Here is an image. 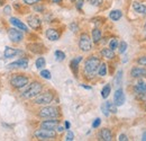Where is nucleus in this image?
Returning <instances> with one entry per match:
<instances>
[{
	"label": "nucleus",
	"mask_w": 146,
	"mask_h": 141,
	"mask_svg": "<svg viewBox=\"0 0 146 141\" xmlns=\"http://www.w3.org/2000/svg\"><path fill=\"white\" fill-rule=\"evenodd\" d=\"M27 23H28L29 27L33 30H39L42 26V20L37 16H29L27 18Z\"/></svg>",
	"instance_id": "nucleus-11"
},
{
	"label": "nucleus",
	"mask_w": 146,
	"mask_h": 141,
	"mask_svg": "<svg viewBox=\"0 0 146 141\" xmlns=\"http://www.w3.org/2000/svg\"><path fill=\"white\" fill-rule=\"evenodd\" d=\"M3 3H5V0H0V6H3Z\"/></svg>",
	"instance_id": "nucleus-49"
},
{
	"label": "nucleus",
	"mask_w": 146,
	"mask_h": 141,
	"mask_svg": "<svg viewBox=\"0 0 146 141\" xmlns=\"http://www.w3.org/2000/svg\"><path fill=\"white\" fill-rule=\"evenodd\" d=\"M144 28H145V31H146V23H145V26H144Z\"/></svg>",
	"instance_id": "nucleus-50"
},
{
	"label": "nucleus",
	"mask_w": 146,
	"mask_h": 141,
	"mask_svg": "<svg viewBox=\"0 0 146 141\" xmlns=\"http://www.w3.org/2000/svg\"><path fill=\"white\" fill-rule=\"evenodd\" d=\"M142 140H144V141H146V131L143 133V136H142Z\"/></svg>",
	"instance_id": "nucleus-45"
},
{
	"label": "nucleus",
	"mask_w": 146,
	"mask_h": 141,
	"mask_svg": "<svg viewBox=\"0 0 146 141\" xmlns=\"http://www.w3.org/2000/svg\"><path fill=\"white\" fill-rule=\"evenodd\" d=\"M28 67V60L27 59H19L17 61L8 64V68H24L26 69Z\"/></svg>",
	"instance_id": "nucleus-16"
},
{
	"label": "nucleus",
	"mask_w": 146,
	"mask_h": 141,
	"mask_svg": "<svg viewBox=\"0 0 146 141\" xmlns=\"http://www.w3.org/2000/svg\"><path fill=\"white\" fill-rule=\"evenodd\" d=\"M58 124H60V121L57 119H46V121H43L40 123V128L47 129V130H55Z\"/></svg>",
	"instance_id": "nucleus-9"
},
{
	"label": "nucleus",
	"mask_w": 146,
	"mask_h": 141,
	"mask_svg": "<svg viewBox=\"0 0 146 141\" xmlns=\"http://www.w3.org/2000/svg\"><path fill=\"white\" fill-rule=\"evenodd\" d=\"M137 63L139 66H143V67H146V56H139L137 59Z\"/></svg>",
	"instance_id": "nucleus-35"
},
{
	"label": "nucleus",
	"mask_w": 146,
	"mask_h": 141,
	"mask_svg": "<svg viewBox=\"0 0 146 141\" xmlns=\"http://www.w3.org/2000/svg\"><path fill=\"white\" fill-rule=\"evenodd\" d=\"M45 35L46 37L50 40V41H57L58 38H60V32L57 31V30H55V28H48V30H46V32H45Z\"/></svg>",
	"instance_id": "nucleus-14"
},
{
	"label": "nucleus",
	"mask_w": 146,
	"mask_h": 141,
	"mask_svg": "<svg viewBox=\"0 0 146 141\" xmlns=\"http://www.w3.org/2000/svg\"><path fill=\"white\" fill-rule=\"evenodd\" d=\"M8 37H9V40H10L11 42H14V43H19V42L23 41L24 34H23L20 31H18L17 28H10V30L8 31Z\"/></svg>",
	"instance_id": "nucleus-8"
},
{
	"label": "nucleus",
	"mask_w": 146,
	"mask_h": 141,
	"mask_svg": "<svg viewBox=\"0 0 146 141\" xmlns=\"http://www.w3.org/2000/svg\"><path fill=\"white\" fill-rule=\"evenodd\" d=\"M71 1H74V0H71Z\"/></svg>",
	"instance_id": "nucleus-52"
},
{
	"label": "nucleus",
	"mask_w": 146,
	"mask_h": 141,
	"mask_svg": "<svg viewBox=\"0 0 146 141\" xmlns=\"http://www.w3.org/2000/svg\"><path fill=\"white\" fill-rule=\"evenodd\" d=\"M43 89V85L38 81H33L27 88L26 90L23 93V97L26 98V99H32V98H35L37 95L40 94Z\"/></svg>",
	"instance_id": "nucleus-2"
},
{
	"label": "nucleus",
	"mask_w": 146,
	"mask_h": 141,
	"mask_svg": "<svg viewBox=\"0 0 146 141\" xmlns=\"http://www.w3.org/2000/svg\"><path fill=\"white\" fill-rule=\"evenodd\" d=\"M35 9H36V10H43V9H44V8H43V7H36V8H35Z\"/></svg>",
	"instance_id": "nucleus-47"
},
{
	"label": "nucleus",
	"mask_w": 146,
	"mask_h": 141,
	"mask_svg": "<svg viewBox=\"0 0 146 141\" xmlns=\"http://www.w3.org/2000/svg\"><path fill=\"white\" fill-rule=\"evenodd\" d=\"M9 21H10V24L13 25V26H15V27H17L19 30H21V31H24V32H28V27L20 20L18 18L16 17H10L9 19Z\"/></svg>",
	"instance_id": "nucleus-13"
},
{
	"label": "nucleus",
	"mask_w": 146,
	"mask_h": 141,
	"mask_svg": "<svg viewBox=\"0 0 146 141\" xmlns=\"http://www.w3.org/2000/svg\"><path fill=\"white\" fill-rule=\"evenodd\" d=\"M121 78H123V71L119 70L117 72V76H116V79H115V84L117 86H120L121 85Z\"/></svg>",
	"instance_id": "nucleus-31"
},
{
	"label": "nucleus",
	"mask_w": 146,
	"mask_h": 141,
	"mask_svg": "<svg viewBox=\"0 0 146 141\" xmlns=\"http://www.w3.org/2000/svg\"><path fill=\"white\" fill-rule=\"evenodd\" d=\"M133 9L135 10V13L142 15V16H146V5H143L138 1L133 2Z\"/></svg>",
	"instance_id": "nucleus-15"
},
{
	"label": "nucleus",
	"mask_w": 146,
	"mask_h": 141,
	"mask_svg": "<svg viewBox=\"0 0 146 141\" xmlns=\"http://www.w3.org/2000/svg\"><path fill=\"white\" fill-rule=\"evenodd\" d=\"M82 61V56H76L75 59H73L70 62V68L73 71V73L76 76L78 75V68H79V63Z\"/></svg>",
	"instance_id": "nucleus-19"
},
{
	"label": "nucleus",
	"mask_w": 146,
	"mask_h": 141,
	"mask_svg": "<svg viewBox=\"0 0 146 141\" xmlns=\"http://www.w3.org/2000/svg\"><path fill=\"white\" fill-rule=\"evenodd\" d=\"M53 99H54V94L51 90H48L37 95L34 99V103L36 105H48L50 103L53 102Z\"/></svg>",
	"instance_id": "nucleus-5"
},
{
	"label": "nucleus",
	"mask_w": 146,
	"mask_h": 141,
	"mask_svg": "<svg viewBox=\"0 0 146 141\" xmlns=\"http://www.w3.org/2000/svg\"><path fill=\"white\" fill-rule=\"evenodd\" d=\"M40 76L44 78V79H51L52 78V76H51V72L48 70H46V69H43V70L40 71Z\"/></svg>",
	"instance_id": "nucleus-33"
},
{
	"label": "nucleus",
	"mask_w": 146,
	"mask_h": 141,
	"mask_svg": "<svg viewBox=\"0 0 146 141\" xmlns=\"http://www.w3.org/2000/svg\"><path fill=\"white\" fill-rule=\"evenodd\" d=\"M99 139L104 141H111L112 140V133L109 129H102L99 132Z\"/></svg>",
	"instance_id": "nucleus-17"
},
{
	"label": "nucleus",
	"mask_w": 146,
	"mask_h": 141,
	"mask_svg": "<svg viewBox=\"0 0 146 141\" xmlns=\"http://www.w3.org/2000/svg\"><path fill=\"white\" fill-rule=\"evenodd\" d=\"M118 140L119 141H128V137L126 136V134H120L119 138H118Z\"/></svg>",
	"instance_id": "nucleus-42"
},
{
	"label": "nucleus",
	"mask_w": 146,
	"mask_h": 141,
	"mask_svg": "<svg viewBox=\"0 0 146 141\" xmlns=\"http://www.w3.org/2000/svg\"><path fill=\"white\" fill-rule=\"evenodd\" d=\"M3 13H5L6 15H9V14L11 13V8H10V6H5V7H3Z\"/></svg>",
	"instance_id": "nucleus-40"
},
{
	"label": "nucleus",
	"mask_w": 146,
	"mask_h": 141,
	"mask_svg": "<svg viewBox=\"0 0 146 141\" xmlns=\"http://www.w3.org/2000/svg\"><path fill=\"white\" fill-rule=\"evenodd\" d=\"M100 63H101V61H100V59L98 56H94V55L89 56L86 60V63H84V73H86V76H88V77L94 76L98 72V68H99Z\"/></svg>",
	"instance_id": "nucleus-1"
},
{
	"label": "nucleus",
	"mask_w": 146,
	"mask_h": 141,
	"mask_svg": "<svg viewBox=\"0 0 146 141\" xmlns=\"http://www.w3.org/2000/svg\"><path fill=\"white\" fill-rule=\"evenodd\" d=\"M101 55L104 56V58H106V59H108V60H112L113 58H115V52H113V50H111L110 48L108 49H102L101 50Z\"/></svg>",
	"instance_id": "nucleus-24"
},
{
	"label": "nucleus",
	"mask_w": 146,
	"mask_h": 141,
	"mask_svg": "<svg viewBox=\"0 0 146 141\" xmlns=\"http://www.w3.org/2000/svg\"><path fill=\"white\" fill-rule=\"evenodd\" d=\"M110 91H111L110 85H106V86L102 88V90H101V96H102V98H107L110 95Z\"/></svg>",
	"instance_id": "nucleus-27"
},
{
	"label": "nucleus",
	"mask_w": 146,
	"mask_h": 141,
	"mask_svg": "<svg viewBox=\"0 0 146 141\" xmlns=\"http://www.w3.org/2000/svg\"><path fill=\"white\" fill-rule=\"evenodd\" d=\"M70 28H71V31H72V32H76V31L79 30V26H78V24H76V23H72V24L70 25Z\"/></svg>",
	"instance_id": "nucleus-39"
},
{
	"label": "nucleus",
	"mask_w": 146,
	"mask_h": 141,
	"mask_svg": "<svg viewBox=\"0 0 146 141\" xmlns=\"http://www.w3.org/2000/svg\"><path fill=\"white\" fill-rule=\"evenodd\" d=\"M79 48L83 52H88L92 49V40L87 33H82L79 38Z\"/></svg>",
	"instance_id": "nucleus-7"
},
{
	"label": "nucleus",
	"mask_w": 146,
	"mask_h": 141,
	"mask_svg": "<svg viewBox=\"0 0 146 141\" xmlns=\"http://www.w3.org/2000/svg\"><path fill=\"white\" fill-rule=\"evenodd\" d=\"M55 58H56L57 61H63L65 59V53L57 50V51H55Z\"/></svg>",
	"instance_id": "nucleus-30"
},
{
	"label": "nucleus",
	"mask_w": 146,
	"mask_h": 141,
	"mask_svg": "<svg viewBox=\"0 0 146 141\" xmlns=\"http://www.w3.org/2000/svg\"><path fill=\"white\" fill-rule=\"evenodd\" d=\"M109 17L111 20H113V21H117V20H119L120 18L123 17V13H121V10H119V9H115V10H111L109 14Z\"/></svg>",
	"instance_id": "nucleus-23"
},
{
	"label": "nucleus",
	"mask_w": 146,
	"mask_h": 141,
	"mask_svg": "<svg viewBox=\"0 0 146 141\" xmlns=\"http://www.w3.org/2000/svg\"><path fill=\"white\" fill-rule=\"evenodd\" d=\"M65 128L69 130L70 129V123H69V121H65Z\"/></svg>",
	"instance_id": "nucleus-44"
},
{
	"label": "nucleus",
	"mask_w": 146,
	"mask_h": 141,
	"mask_svg": "<svg viewBox=\"0 0 146 141\" xmlns=\"http://www.w3.org/2000/svg\"><path fill=\"white\" fill-rule=\"evenodd\" d=\"M56 129H57V132H58V133H62V132L64 131V128H63V126H61L60 124L57 125V128H56Z\"/></svg>",
	"instance_id": "nucleus-43"
},
{
	"label": "nucleus",
	"mask_w": 146,
	"mask_h": 141,
	"mask_svg": "<svg viewBox=\"0 0 146 141\" xmlns=\"http://www.w3.org/2000/svg\"><path fill=\"white\" fill-rule=\"evenodd\" d=\"M38 116L42 119H57L60 116V109L55 106H45L39 109Z\"/></svg>",
	"instance_id": "nucleus-3"
},
{
	"label": "nucleus",
	"mask_w": 146,
	"mask_h": 141,
	"mask_svg": "<svg viewBox=\"0 0 146 141\" xmlns=\"http://www.w3.org/2000/svg\"><path fill=\"white\" fill-rule=\"evenodd\" d=\"M127 48H128V45H127V43L125 42V41H121L120 43H119V45H118V49H119V53H125L126 51H127Z\"/></svg>",
	"instance_id": "nucleus-28"
},
{
	"label": "nucleus",
	"mask_w": 146,
	"mask_h": 141,
	"mask_svg": "<svg viewBox=\"0 0 146 141\" xmlns=\"http://www.w3.org/2000/svg\"><path fill=\"white\" fill-rule=\"evenodd\" d=\"M113 103L117 106L124 105V103H125V94H124V90L121 88H118L115 91V95H113Z\"/></svg>",
	"instance_id": "nucleus-10"
},
{
	"label": "nucleus",
	"mask_w": 146,
	"mask_h": 141,
	"mask_svg": "<svg viewBox=\"0 0 146 141\" xmlns=\"http://www.w3.org/2000/svg\"><path fill=\"white\" fill-rule=\"evenodd\" d=\"M54 3H61L62 2V0H52Z\"/></svg>",
	"instance_id": "nucleus-46"
},
{
	"label": "nucleus",
	"mask_w": 146,
	"mask_h": 141,
	"mask_svg": "<svg viewBox=\"0 0 146 141\" xmlns=\"http://www.w3.org/2000/svg\"><path fill=\"white\" fill-rule=\"evenodd\" d=\"M118 45H119V42H118L117 38H112L109 42V48L111 50H113V51H115L116 49H118Z\"/></svg>",
	"instance_id": "nucleus-29"
},
{
	"label": "nucleus",
	"mask_w": 146,
	"mask_h": 141,
	"mask_svg": "<svg viewBox=\"0 0 146 141\" xmlns=\"http://www.w3.org/2000/svg\"><path fill=\"white\" fill-rule=\"evenodd\" d=\"M23 1H24V3L32 6V5H35V3H37L39 0H23Z\"/></svg>",
	"instance_id": "nucleus-38"
},
{
	"label": "nucleus",
	"mask_w": 146,
	"mask_h": 141,
	"mask_svg": "<svg viewBox=\"0 0 146 141\" xmlns=\"http://www.w3.org/2000/svg\"><path fill=\"white\" fill-rule=\"evenodd\" d=\"M34 136L39 140H50V139H54L56 137V132L54 130H47V129L40 128L39 130H36L34 132Z\"/></svg>",
	"instance_id": "nucleus-6"
},
{
	"label": "nucleus",
	"mask_w": 146,
	"mask_h": 141,
	"mask_svg": "<svg viewBox=\"0 0 146 141\" xmlns=\"http://www.w3.org/2000/svg\"><path fill=\"white\" fill-rule=\"evenodd\" d=\"M101 111H102V113H104L106 116H109L110 112H109V109H108L107 103H105V104H102V105H101Z\"/></svg>",
	"instance_id": "nucleus-34"
},
{
	"label": "nucleus",
	"mask_w": 146,
	"mask_h": 141,
	"mask_svg": "<svg viewBox=\"0 0 146 141\" xmlns=\"http://www.w3.org/2000/svg\"><path fill=\"white\" fill-rule=\"evenodd\" d=\"M83 1H84V0H83Z\"/></svg>",
	"instance_id": "nucleus-53"
},
{
	"label": "nucleus",
	"mask_w": 146,
	"mask_h": 141,
	"mask_svg": "<svg viewBox=\"0 0 146 141\" xmlns=\"http://www.w3.org/2000/svg\"><path fill=\"white\" fill-rule=\"evenodd\" d=\"M45 64H46V61H45V59L43 56L37 58L36 62H35V66H36L37 69H43L45 67Z\"/></svg>",
	"instance_id": "nucleus-26"
},
{
	"label": "nucleus",
	"mask_w": 146,
	"mask_h": 141,
	"mask_svg": "<svg viewBox=\"0 0 146 141\" xmlns=\"http://www.w3.org/2000/svg\"><path fill=\"white\" fill-rule=\"evenodd\" d=\"M100 123H101V120H100L99 117H97V119L93 121V123H92V128H93V129H97V128L100 125Z\"/></svg>",
	"instance_id": "nucleus-36"
},
{
	"label": "nucleus",
	"mask_w": 146,
	"mask_h": 141,
	"mask_svg": "<svg viewBox=\"0 0 146 141\" xmlns=\"http://www.w3.org/2000/svg\"><path fill=\"white\" fill-rule=\"evenodd\" d=\"M92 41H93V43H99L100 42V40H101V37H102V34H101V31L99 30V28H94V30H92Z\"/></svg>",
	"instance_id": "nucleus-22"
},
{
	"label": "nucleus",
	"mask_w": 146,
	"mask_h": 141,
	"mask_svg": "<svg viewBox=\"0 0 146 141\" xmlns=\"http://www.w3.org/2000/svg\"><path fill=\"white\" fill-rule=\"evenodd\" d=\"M145 111H146V103H145Z\"/></svg>",
	"instance_id": "nucleus-51"
},
{
	"label": "nucleus",
	"mask_w": 146,
	"mask_h": 141,
	"mask_svg": "<svg viewBox=\"0 0 146 141\" xmlns=\"http://www.w3.org/2000/svg\"><path fill=\"white\" fill-rule=\"evenodd\" d=\"M134 90L137 95H141V94H145L146 93V83H144L143 80L142 81H138L135 87H134Z\"/></svg>",
	"instance_id": "nucleus-21"
},
{
	"label": "nucleus",
	"mask_w": 146,
	"mask_h": 141,
	"mask_svg": "<svg viewBox=\"0 0 146 141\" xmlns=\"http://www.w3.org/2000/svg\"><path fill=\"white\" fill-rule=\"evenodd\" d=\"M19 53H20V51H18L17 49H14V48H9V46H7V48L5 49L3 56H5L6 59H10V58L16 56V55L19 54Z\"/></svg>",
	"instance_id": "nucleus-18"
},
{
	"label": "nucleus",
	"mask_w": 146,
	"mask_h": 141,
	"mask_svg": "<svg viewBox=\"0 0 146 141\" xmlns=\"http://www.w3.org/2000/svg\"><path fill=\"white\" fill-rule=\"evenodd\" d=\"M74 139V134H73L72 131H68V133H66V138H65V140L68 141H72Z\"/></svg>",
	"instance_id": "nucleus-37"
},
{
	"label": "nucleus",
	"mask_w": 146,
	"mask_h": 141,
	"mask_svg": "<svg viewBox=\"0 0 146 141\" xmlns=\"http://www.w3.org/2000/svg\"><path fill=\"white\" fill-rule=\"evenodd\" d=\"M130 76L133 78H142V77H146V68L142 67H134L130 70Z\"/></svg>",
	"instance_id": "nucleus-12"
},
{
	"label": "nucleus",
	"mask_w": 146,
	"mask_h": 141,
	"mask_svg": "<svg viewBox=\"0 0 146 141\" xmlns=\"http://www.w3.org/2000/svg\"><path fill=\"white\" fill-rule=\"evenodd\" d=\"M82 87H83V88H87V89H91V87H89V86H84V85H82Z\"/></svg>",
	"instance_id": "nucleus-48"
},
{
	"label": "nucleus",
	"mask_w": 146,
	"mask_h": 141,
	"mask_svg": "<svg viewBox=\"0 0 146 141\" xmlns=\"http://www.w3.org/2000/svg\"><path fill=\"white\" fill-rule=\"evenodd\" d=\"M28 50L34 53H43L44 51V45L39 44V43H33V44H28L27 45Z\"/></svg>",
	"instance_id": "nucleus-20"
},
{
	"label": "nucleus",
	"mask_w": 146,
	"mask_h": 141,
	"mask_svg": "<svg viewBox=\"0 0 146 141\" xmlns=\"http://www.w3.org/2000/svg\"><path fill=\"white\" fill-rule=\"evenodd\" d=\"M89 2L91 3L92 6H99L102 2V0H89Z\"/></svg>",
	"instance_id": "nucleus-41"
},
{
	"label": "nucleus",
	"mask_w": 146,
	"mask_h": 141,
	"mask_svg": "<svg viewBox=\"0 0 146 141\" xmlns=\"http://www.w3.org/2000/svg\"><path fill=\"white\" fill-rule=\"evenodd\" d=\"M29 83V78L25 75H14L10 79V85L14 87V88H24L28 85Z\"/></svg>",
	"instance_id": "nucleus-4"
},
{
	"label": "nucleus",
	"mask_w": 146,
	"mask_h": 141,
	"mask_svg": "<svg viewBox=\"0 0 146 141\" xmlns=\"http://www.w3.org/2000/svg\"><path fill=\"white\" fill-rule=\"evenodd\" d=\"M98 75H99L100 77H105V76L107 75V64H106L105 62L100 63V66H99V68H98Z\"/></svg>",
	"instance_id": "nucleus-25"
},
{
	"label": "nucleus",
	"mask_w": 146,
	"mask_h": 141,
	"mask_svg": "<svg viewBox=\"0 0 146 141\" xmlns=\"http://www.w3.org/2000/svg\"><path fill=\"white\" fill-rule=\"evenodd\" d=\"M106 103H107L110 113H117V105L115 103H111V102H106Z\"/></svg>",
	"instance_id": "nucleus-32"
}]
</instances>
